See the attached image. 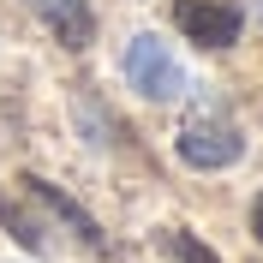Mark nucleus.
<instances>
[{
	"label": "nucleus",
	"instance_id": "nucleus-4",
	"mask_svg": "<svg viewBox=\"0 0 263 263\" xmlns=\"http://www.w3.org/2000/svg\"><path fill=\"white\" fill-rule=\"evenodd\" d=\"M24 6H30L54 36H60L66 48H90V42H96V18H90L84 0H24Z\"/></svg>",
	"mask_w": 263,
	"mask_h": 263
},
{
	"label": "nucleus",
	"instance_id": "nucleus-8",
	"mask_svg": "<svg viewBox=\"0 0 263 263\" xmlns=\"http://www.w3.org/2000/svg\"><path fill=\"white\" fill-rule=\"evenodd\" d=\"M251 233L263 239V192H257V203H251Z\"/></svg>",
	"mask_w": 263,
	"mask_h": 263
},
{
	"label": "nucleus",
	"instance_id": "nucleus-7",
	"mask_svg": "<svg viewBox=\"0 0 263 263\" xmlns=\"http://www.w3.org/2000/svg\"><path fill=\"white\" fill-rule=\"evenodd\" d=\"M162 246H167V257H174V263H221L210 246H203V239H192L185 228H167V233H162Z\"/></svg>",
	"mask_w": 263,
	"mask_h": 263
},
{
	"label": "nucleus",
	"instance_id": "nucleus-6",
	"mask_svg": "<svg viewBox=\"0 0 263 263\" xmlns=\"http://www.w3.org/2000/svg\"><path fill=\"white\" fill-rule=\"evenodd\" d=\"M0 221H6V233H12V239H18L24 251H48V228H42V221H36V215L24 210V203L0 197Z\"/></svg>",
	"mask_w": 263,
	"mask_h": 263
},
{
	"label": "nucleus",
	"instance_id": "nucleus-1",
	"mask_svg": "<svg viewBox=\"0 0 263 263\" xmlns=\"http://www.w3.org/2000/svg\"><path fill=\"white\" fill-rule=\"evenodd\" d=\"M239 156H246V138H239V126H233L221 108H197L180 126V162L185 167L215 174V167H233Z\"/></svg>",
	"mask_w": 263,
	"mask_h": 263
},
{
	"label": "nucleus",
	"instance_id": "nucleus-3",
	"mask_svg": "<svg viewBox=\"0 0 263 263\" xmlns=\"http://www.w3.org/2000/svg\"><path fill=\"white\" fill-rule=\"evenodd\" d=\"M239 6H228V0H180L174 6V30H185L197 42V48H233L239 42Z\"/></svg>",
	"mask_w": 263,
	"mask_h": 263
},
{
	"label": "nucleus",
	"instance_id": "nucleus-5",
	"mask_svg": "<svg viewBox=\"0 0 263 263\" xmlns=\"http://www.w3.org/2000/svg\"><path fill=\"white\" fill-rule=\"evenodd\" d=\"M24 185H30V197H42V203H48V215H60V221H66V228H72V233H78V239H84V246H90V251H102V233H96V221H90V215H84L78 203H72V197L60 192V185L36 180V174H24Z\"/></svg>",
	"mask_w": 263,
	"mask_h": 263
},
{
	"label": "nucleus",
	"instance_id": "nucleus-2",
	"mask_svg": "<svg viewBox=\"0 0 263 263\" xmlns=\"http://www.w3.org/2000/svg\"><path fill=\"white\" fill-rule=\"evenodd\" d=\"M126 84L144 102H180L185 96V66L174 60V48L162 36L144 30V36H132V48H126Z\"/></svg>",
	"mask_w": 263,
	"mask_h": 263
}]
</instances>
